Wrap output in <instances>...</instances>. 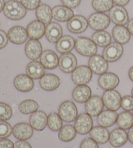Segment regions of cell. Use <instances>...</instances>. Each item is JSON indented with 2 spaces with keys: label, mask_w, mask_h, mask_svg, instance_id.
I'll return each instance as SVG.
<instances>
[{
  "label": "cell",
  "mask_w": 133,
  "mask_h": 148,
  "mask_svg": "<svg viewBox=\"0 0 133 148\" xmlns=\"http://www.w3.org/2000/svg\"><path fill=\"white\" fill-rule=\"evenodd\" d=\"M4 15L8 19L18 21L23 19L27 14V9L18 0H9L5 3Z\"/></svg>",
  "instance_id": "cell-1"
},
{
  "label": "cell",
  "mask_w": 133,
  "mask_h": 148,
  "mask_svg": "<svg viewBox=\"0 0 133 148\" xmlns=\"http://www.w3.org/2000/svg\"><path fill=\"white\" fill-rule=\"evenodd\" d=\"M75 48L80 55L85 57H92L96 55L97 51V45L86 37H78L75 40Z\"/></svg>",
  "instance_id": "cell-2"
},
{
  "label": "cell",
  "mask_w": 133,
  "mask_h": 148,
  "mask_svg": "<svg viewBox=\"0 0 133 148\" xmlns=\"http://www.w3.org/2000/svg\"><path fill=\"white\" fill-rule=\"evenodd\" d=\"M58 114L62 121L72 122L78 117V110L75 104L71 101H65L60 105Z\"/></svg>",
  "instance_id": "cell-3"
},
{
  "label": "cell",
  "mask_w": 133,
  "mask_h": 148,
  "mask_svg": "<svg viewBox=\"0 0 133 148\" xmlns=\"http://www.w3.org/2000/svg\"><path fill=\"white\" fill-rule=\"evenodd\" d=\"M88 22L89 26L93 30L104 31L110 25V19L105 13L97 12L90 16Z\"/></svg>",
  "instance_id": "cell-4"
},
{
  "label": "cell",
  "mask_w": 133,
  "mask_h": 148,
  "mask_svg": "<svg viewBox=\"0 0 133 148\" xmlns=\"http://www.w3.org/2000/svg\"><path fill=\"white\" fill-rule=\"evenodd\" d=\"M122 97L120 94L115 90H106L103 94L102 99L105 106L108 110L117 111L121 107Z\"/></svg>",
  "instance_id": "cell-5"
},
{
  "label": "cell",
  "mask_w": 133,
  "mask_h": 148,
  "mask_svg": "<svg viewBox=\"0 0 133 148\" xmlns=\"http://www.w3.org/2000/svg\"><path fill=\"white\" fill-rule=\"evenodd\" d=\"M92 78V71L87 66L82 65L77 67L71 74V79L77 85L86 84Z\"/></svg>",
  "instance_id": "cell-6"
},
{
  "label": "cell",
  "mask_w": 133,
  "mask_h": 148,
  "mask_svg": "<svg viewBox=\"0 0 133 148\" xmlns=\"http://www.w3.org/2000/svg\"><path fill=\"white\" fill-rule=\"evenodd\" d=\"M93 120L92 116L86 112L81 113L78 116L75 121L74 127L77 131V133L80 134H86L90 133V131L93 128Z\"/></svg>",
  "instance_id": "cell-7"
},
{
  "label": "cell",
  "mask_w": 133,
  "mask_h": 148,
  "mask_svg": "<svg viewBox=\"0 0 133 148\" xmlns=\"http://www.w3.org/2000/svg\"><path fill=\"white\" fill-rule=\"evenodd\" d=\"M123 53V47L118 42H112L106 46L103 51V57L107 62H114L118 60Z\"/></svg>",
  "instance_id": "cell-8"
},
{
  "label": "cell",
  "mask_w": 133,
  "mask_h": 148,
  "mask_svg": "<svg viewBox=\"0 0 133 148\" xmlns=\"http://www.w3.org/2000/svg\"><path fill=\"white\" fill-rule=\"evenodd\" d=\"M109 18L116 25H125L129 22V15L123 7L116 5L109 11Z\"/></svg>",
  "instance_id": "cell-9"
},
{
  "label": "cell",
  "mask_w": 133,
  "mask_h": 148,
  "mask_svg": "<svg viewBox=\"0 0 133 148\" xmlns=\"http://www.w3.org/2000/svg\"><path fill=\"white\" fill-rule=\"evenodd\" d=\"M58 66L61 71L66 73H72L77 66V60L75 55L71 53H62L59 57Z\"/></svg>",
  "instance_id": "cell-10"
},
{
  "label": "cell",
  "mask_w": 133,
  "mask_h": 148,
  "mask_svg": "<svg viewBox=\"0 0 133 148\" xmlns=\"http://www.w3.org/2000/svg\"><path fill=\"white\" fill-rule=\"evenodd\" d=\"M88 22L86 18L81 15H74L68 21L67 28L70 32L74 34H80L84 32L88 27Z\"/></svg>",
  "instance_id": "cell-11"
},
{
  "label": "cell",
  "mask_w": 133,
  "mask_h": 148,
  "mask_svg": "<svg viewBox=\"0 0 133 148\" xmlns=\"http://www.w3.org/2000/svg\"><path fill=\"white\" fill-rule=\"evenodd\" d=\"M104 103L103 99L99 96L94 95L85 103L84 108L86 113L92 117L97 116L103 110Z\"/></svg>",
  "instance_id": "cell-12"
},
{
  "label": "cell",
  "mask_w": 133,
  "mask_h": 148,
  "mask_svg": "<svg viewBox=\"0 0 133 148\" xmlns=\"http://www.w3.org/2000/svg\"><path fill=\"white\" fill-rule=\"evenodd\" d=\"M88 66L93 73L97 75H102L108 69V62L100 55H95L90 57L88 60Z\"/></svg>",
  "instance_id": "cell-13"
},
{
  "label": "cell",
  "mask_w": 133,
  "mask_h": 148,
  "mask_svg": "<svg viewBox=\"0 0 133 148\" xmlns=\"http://www.w3.org/2000/svg\"><path fill=\"white\" fill-rule=\"evenodd\" d=\"M119 78L116 74L112 72H106L99 76L98 84L105 90H114L119 84Z\"/></svg>",
  "instance_id": "cell-14"
},
{
  "label": "cell",
  "mask_w": 133,
  "mask_h": 148,
  "mask_svg": "<svg viewBox=\"0 0 133 148\" xmlns=\"http://www.w3.org/2000/svg\"><path fill=\"white\" fill-rule=\"evenodd\" d=\"M9 40L17 45L23 44L27 40L28 35L27 29L22 26L16 25L10 28L7 33Z\"/></svg>",
  "instance_id": "cell-15"
},
{
  "label": "cell",
  "mask_w": 133,
  "mask_h": 148,
  "mask_svg": "<svg viewBox=\"0 0 133 148\" xmlns=\"http://www.w3.org/2000/svg\"><path fill=\"white\" fill-rule=\"evenodd\" d=\"M12 134L19 140H27L33 136V128L29 123H17L12 127Z\"/></svg>",
  "instance_id": "cell-16"
},
{
  "label": "cell",
  "mask_w": 133,
  "mask_h": 148,
  "mask_svg": "<svg viewBox=\"0 0 133 148\" xmlns=\"http://www.w3.org/2000/svg\"><path fill=\"white\" fill-rule=\"evenodd\" d=\"M14 86L18 91L22 92H28L33 90L34 83L33 79L27 74L18 75L13 81Z\"/></svg>",
  "instance_id": "cell-17"
},
{
  "label": "cell",
  "mask_w": 133,
  "mask_h": 148,
  "mask_svg": "<svg viewBox=\"0 0 133 148\" xmlns=\"http://www.w3.org/2000/svg\"><path fill=\"white\" fill-rule=\"evenodd\" d=\"M29 123L34 130L43 131L47 125V116L44 111L37 110L30 116Z\"/></svg>",
  "instance_id": "cell-18"
},
{
  "label": "cell",
  "mask_w": 133,
  "mask_h": 148,
  "mask_svg": "<svg viewBox=\"0 0 133 148\" xmlns=\"http://www.w3.org/2000/svg\"><path fill=\"white\" fill-rule=\"evenodd\" d=\"M46 26L44 23L39 20H34L27 27V32L30 39L39 40L42 38L46 32Z\"/></svg>",
  "instance_id": "cell-19"
},
{
  "label": "cell",
  "mask_w": 133,
  "mask_h": 148,
  "mask_svg": "<svg viewBox=\"0 0 133 148\" xmlns=\"http://www.w3.org/2000/svg\"><path fill=\"white\" fill-rule=\"evenodd\" d=\"M62 27L59 23L51 22L47 25L45 36L50 43H57L62 36Z\"/></svg>",
  "instance_id": "cell-20"
},
{
  "label": "cell",
  "mask_w": 133,
  "mask_h": 148,
  "mask_svg": "<svg viewBox=\"0 0 133 148\" xmlns=\"http://www.w3.org/2000/svg\"><path fill=\"white\" fill-rule=\"evenodd\" d=\"M25 52L29 59L37 60L42 53V46L38 40L30 39L27 42L25 47Z\"/></svg>",
  "instance_id": "cell-21"
},
{
  "label": "cell",
  "mask_w": 133,
  "mask_h": 148,
  "mask_svg": "<svg viewBox=\"0 0 133 148\" xmlns=\"http://www.w3.org/2000/svg\"><path fill=\"white\" fill-rule=\"evenodd\" d=\"M40 62L47 70L55 69L58 66L59 58L56 53L52 50H45L40 56Z\"/></svg>",
  "instance_id": "cell-22"
},
{
  "label": "cell",
  "mask_w": 133,
  "mask_h": 148,
  "mask_svg": "<svg viewBox=\"0 0 133 148\" xmlns=\"http://www.w3.org/2000/svg\"><path fill=\"white\" fill-rule=\"evenodd\" d=\"M53 18L58 22H68L74 16V12L71 9L64 5H57L52 9Z\"/></svg>",
  "instance_id": "cell-23"
},
{
  "label": "cell",
  "mask_w": 133,
  "mask_h": 148,
  "mask_svg": "<svg viewBox=\"0 0 133 148\" xmlns=\"http://www.w3.org/2000/svg\"><path fill=\"white\" fill-rule=\"evenodd\" d=\"M40 86L46 91H53L60 86V81L57 75L53 73H47L40 79Z\"/></svg>",
  "instance_id": "cell-24"
},
{
  "label": "cell",
  "mask_w": 133,
  "mask_h": 148,
  "mask_svg": "<svg viewBox=\"0 0 133 148\" xmlns=\"http://www.w3.org/2000/svg\"><path fill=\"white\" fill-rule=\"evenodd\" d=\"M118 116V114L116 111H112L108 109L103 110L97 116V123L103 127H110L116 123Z\"/></svg>",
  "instance_id": "cell-25"
},
{
  "label": "cell",
  "mask_w": 133,
  "mask_h": 148,
  "mask_svg": "<svg viewBox=\"0 0 133 148\" xmlns=\"http://www.w3.org/2000/svg\"><path fill=\"white\" fill-rule=\"evenodd\" d=\"M128 140V134L123 129L116 128L110 133L109 142L114 147H119L124 144Z\"/></svg>",
  "instance_id": "cell-26"
},
{
  "label": "cell",
  "mask_w": 133,
  "mask_h": 148,
  "mask_svg": "<svg viewBox=\"0 0 133 148\" xmlns=\"http://www.w3.org/2000/svg\"><path fill=\"white\" fill-rule=\"evenodd\" d=\"M92 96V90L86 84L78 85L73 89L72 97L79 103H86Z\"/></svg>",
  "instance_id": "cell-27"
},
{
  "label": "cell",
  "mask_w": 133,
  "mask_h": 148,
  "mask_svg": "<svg viewBox=\"0 0 133 148\" xmlns=\"http://www.w3.org/2000/svg\"><path fill=\"white\" fill-rule=\"evenodd\" d=\"M112 36L116 42L121 45L126 44L131 39V33L124 25H116L112 29Z\"/></svg>",
  "instance_id": "cell-28"
},
{
  "label": "cell",
  "mask_w": 133,
  "mask_h": 148,
  "mask_svg": "<svg viewBox=\"0 0 133 148\" xmlns=\"http://www.w3.org/2000/svg\"><path fill=\"white\" fill-rule=\"evenodd\" d=\"M90 137L97 144H103L109 140L110 133L108 130L102 126H95L90 132Z\"/></svg>",
  "instance_id": "cell-29"
},
{
  "label": "cell",
  "mask_w": 133,
  "mask_h": 148,
  "mask_svg": "<svg viewBox=\"0 0 133 148\" xmlns=\"http://www.w3.org/2000/svg\"><path fill=\"white\" fill-rule=\"evenodd\" d=\"M26 73L33 79H39L45 75V68L40 62L33 60L27 66Z\"/></svg>",
  "instance_id": "cell-30"
},
{
  "label": "cell",
  "mask_w": 133,
  "mask_h": 148,
  "mask_svg": "<svg viewBox=\"0 0 133 148\" xmlns=\"http://www.w3.org/2000/svg\"><path fill=\"white\" fill-rule=\"evenodd\" d=\"M75 40L72 36L65 35L56 43V49L60 53H66L70 52L75 47Z\"/></svg>",
  "instance_id": "cell-31"
},
{
  "label": "cell",
  "mask_w": 133,
  "mask_h": 148,
  "mask_svg": "<svg viewBox=\"0 0 133 148\" xmlns=\"http://www.w3.org/2000/svg\"><path fill=\"white\" fill-rule=\"evenodd\" d=\"M36 16L38 20L40 21L44 24L51 23L53 18L52 9L48 5L40 4L36 9Z\"/></svg>",
  "instance_id": "cell-32"
},
{
  "label": "cell",
  "mask_w": 133,
  "mask_h": 148,
  "mask_svg": "<svg viewBox=\"0 0 133 148\" xmlns=\"http://www.w3.org/2000/svg\"><path fill=\"white\" fill-rule=\"evenodd\" d=\"M116 123L119 128L129 129L133 125V114L130 111H123L118 115Z\"/></svg>",
  "instance_id": "cell-33"
},
{
  "label": "cell",
  "mask_w": 133,
  "mask_h": 148,
  "mask_svg": "<svg viewBox=\"0 0 133 148\" xmlns=\"http://www.w3.org/2000/svg\"><path fill=\"white\" fill-rule=\"evenodd\" d=\"M76 135L77 131L75 127L71 125H66L60 129L58 136L62 142H68L73 140Z\"/></svg>",
  "instance_id": "cell-34"
},
{
  "label": "cell",
  "mask_w": 133,
  "mask_h": 148,
  "mask_svg": "<svg viewBox=\"0 0 133 148\" xmlns=\"http://www.w3.org/2000/svg\"><path fill=\"white\" fill-rule=\"evenodd\" d=\"M111 36L110 33L105 31H98L92 35V40L97 46L99 47H106L110 44Z\"/></svg>",
  "instance_id": "cell-35"
},
{
  "label": "cell",
  "mask_w": 133,
  "mask_h": 148,
  "mask_svg": "<svg viewBox=\"0 0 133 148\" xmlns=\"http://www.w3.org/2000/svg\"><path fill=\"white\" fill-rule=\"evenodd\" d=\"M38 108V103L35 100L25 99L20 103L18 106V110L23 114H30L36 112Z\"/></svg>",
  "instance_id": "cell-36"
},
{
  "label": "cell",
  "mask_w": 133,
  "mask_h": 148,
  "mask_svg": "<svg viewBox=\"0 0 133 148\" xmlns=\"http://www.w3.org/2000/svg\"><path fill=\"white\" fill-rule=\"evenodd\" d=\"M47 125L49 129L54 132L60 131L62 127V120L58 114L55 112L47 116Z\"/></svg>",
  "instance_id": "cell-37"
},
{
  "label": "cell",
  "mask_w": 133,
  "mask_h": 148,
  "mask_svg": "<svg viewBox=\"0 0 133 148\" xmlns=\"http://www.w3.org/2000/svg\"><path fill=\"white\" fill-rule=\"evenodd\" d=\"M113 3L112 0H92V5L97 12L105 13L110 11L113 7Z\"/></svg>",
  "instance_id": "cell-38"
},
{
  "label": "cell",
  "mask_w": 133,
  "mask_h": 148,
  "mask_svg": "<svg viewBox=\"0 0 133 148\" xmlns=\"http://www.w3.org/2000/svg\"><path fill=\"white\" fill-rule=\"evenodd\" d=\"M12 109L6 103L0 102V120L7 121L12 116Z\"/></svg>",
  "instance_id": "cell-39"
},
{
  "label": "cell",
  "mask_w": 133,
  "mask_h": 148,
  "mask_svg": "<svg viewBox=\"0 0 133 148\" xmlns=\"http://www.w3.org/2000/svg\"><path fill=\"white\" fill-rule=\"evenodd\" d=\"M12 133V128L6 121L0 120V139H5Z\"/></svg>",
  "instance_id": "cell-40"
},
{
  "label": "cell",
  "mask_w": 133,
  "mask_h": 148,
  "mask_svg": "<svg viewBox=\"0 0 133 148\" xmlns=\"http://www.w3.org/2000/svg\"><path fill=\"white\" fill-rule=\"evenodd\" d=\"M121 107L125 111H131L133 110V96H125L122 97Z\"/></svg>",
  "instance_id": "cell-41"
},
{
  "label": "cell",
  "mask_w": 133,
  "mask_h": 148,
  "mask_svg": "<svg viewBox=\"0 0 133 148\" xmlns=\"http://www.w3.org/2000/svg\"><path fill=\"white\" fill-rule=\"evenodd\" d=\"M20 2L26 9L33 10L36 9L40 5L41 0H20Z\"/></svg>",
  "instance_id": "cell-42"
},
{
  "label": "cell",
  "mask_w": 133,
  "mask_h": 148,
  "mask_svg": "<svg viewBox=\"0 0 133 148\" xmlns=\"http://www.w3.org/2000/svg\"><path fill=\"white\" fill-rule=\"evenodd\" d=\"M80 148H99L98 144L92 138H86L81 142Z\"/></svg>",
  "instance_id": "cell-43"
},
{
  "label": "cell",
  "mask_w": 133,
  "mask_h": 148,
  "mask_svg": "<svg viewBox=\"0 0 133 148\" xmlns=\"http://www.w3.org/2000/svg\"><path fill=\"white\" fill-rule=\"evenodd\" d=\"M64 6L70 9H75L81 3V0H60Z\"/></svg>",
  "instance_id": "cell-44"
},
{
  "label": "cell",
  "mask_w": 133,
  "mask_h": 148,
  "mask_svg": "<svg viewBox=\"0 0 133 148\" xmlns=\"http://www.w3.org/2000/svg\"><path fill=\"white\" fill-rule=\"evenodd\" d=\"M9 42V38L7 34L3 30L0 29V49L7 46Z\"/></svg>",
  "instance_id": "cell-45"
},
{
  "label": "cell",
  "mask_w": 133,
  "mask_h": 148,
  "mask_svg": "<svg viewBox=\"0 0 133 148\" xmlns=\"http://www.w3.org/2000/svg\"><path fill=\"white\" fill-rule=\"evenodd\" d=\"M14 144L9 139L5 138L0 140V148H14Z\"/></svg>",
  "instance_id": "cell-46"
},
{
  "label": "cell",
  "mask_w": 133,
  "mask_h": 148,
  "mask_svg": "<svg viewBox=\"0 0 133 148\" xmlns=\"http://www.w3.org/2000/svg\"><path fill=\"white\" fill-rule=\"evenodd\" d=\"M14 148H32V146L26 140H18L14 143Z\"/></svg>",
  "instance_id": "cell-47"
},
{
  "label": "cell",
  "mask_w": 133,
  "mask_h": 148,
  "mask_svg": "<svg viewBox=\"0 0 133 148\" xmlns=\"http://www.w3.org/2000/svg\"><path fill=\"white\" fill-rule=\"evenodd\" d=\"M114 3L119 6H125L129 3L130 0H112Z\"/></svg>",
  "instance_id": "cell-48"
},
{
  "label": "cell",
  "mask_w": 133,
  "mask_h": 148,
  "mask_svg": "<svg viewBox=\"0 0 133 148\" xmlns=\"http://www.w3.org/2000/svg\"><path fill=\"white\" fill-rule=\"evenodd\" d=\"M128 140L131 144H133V125L129 129L128 132Z\"/></svg>",
  "instance_id": "cell-49"
},
{
  "label": "cell",
  "mask_w": 133,
  "mask_h": 148,
  "mask_svg": "<svg viewBox=\"0 0 133 148\" xmlns=\"http://www.w3.org/2000/svg\"><path fill=\"white\" fill-rule=\"evenodd\" d=\"M127 29H128L131 35L133 36V18L129 21L128 25H127Z\"/></svg>",
  "instance_id": "cell-50"
},
{
  "label": "cell",
  "mask_w": 133,
  "mask_h": 148,
  "mask_svg": "<svg viewBox=\"0 0 133 148\" xmlns=\"http://www.w3.org/2000/svg\"><path fill=\"white\" fill-rule=\"evenodd\" d=\"M5 3H6L5 0H0V13L2 12V10H3Z\"/></svg>",
  "instance_id": "cell-51"
},
{
  "label": "cell",
  "mask_w": 133,
  "mask_h": 148,
  "mask_svg": "<svg viewBox=\"0 0 133 148\" xmlns=\"http://www.w3.org/2000/svg\"><path fill=\"white\" fill-rule=\"evenodd\" d=\"M129 79L133 82V66L130 68L129 70Z\"/></svg>",
  "instance_id": "cell-52"
},
{
  "label": "cell",
  "mask_w": 133,
  "mask_h": 148,
  "mask_svg": "<svg viewBox=\"0 0 133 148\" xmlns=\"http://www.w3.org/2000/svg\"><path fill=\"white\" fill-rule=\"evenodd\" d=\"M131 94H132V96H133V88H132V91H131Z\"/></svg>",
  "instance_id": "cell-53"
}]
</instances>
